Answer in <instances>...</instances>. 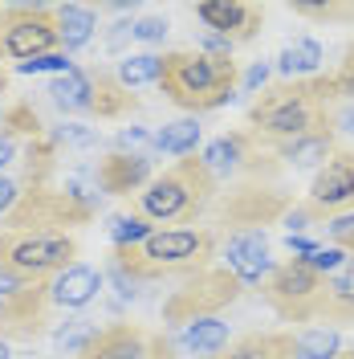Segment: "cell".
<instances>
[{"mask_svg": "<svg viewBox=\"0 0 354 359\" xmlns=\"http://www.w3.org/2000/svg\"><path fill=\"white\" fill-rule=\"evenodd\" d=\"M338 90L330 74H313V78H281L265 86L253 107L248 123L253 135H261L265 143H289L313 131H334V107H338Z\"/></svg>", "mask_w": 354, "mask_h": 359, "instance_id": "1", "label": "cell"}, {"mask_svg": "<svg viewBox=\"0 0 354 359\" xmlns=\"http://www.w3.org/2000/svg\"><path fill=\"white\" fill-rule=\"evenodd\" d=\"M241 69L232 53H204V49H176L159 62V90L163 98L187 114H208L232 102Z\"/></svg>", "mask_w": 354, "mask_h": 359, "instance_id": "2", "label": "cell"}, {"mask_svg": "<svg viewBox=\"0 0 354 359\" xmlns=\"http://www.w3.org/2000/svg\"><path fill=\"white\" fill-rule=\"evenodd\" d=\"M216 245H220L216 229H196V224H187V229H159V233H151L139 245L114 249L111 269L127 273L139 286L143 282H159V278H171V273L192 278L199 269H208V262L216 257Z\"/></svg>", "mask_w": 354, "mask_h": 359, "instance_id": "3", "label": "cell"}, {"mask_svg": "<svg viewBox=\"0 0 354 359\" xmlns=\"http://www.w3.org/2000/svg\"><path fill=\"white\" fill-rule=\"evenodd\" d=\"M216 201V176L199 163V156L176 159L171 168H163L159 176H151V184L139 192V217L151 224H176L187 229L199 212H208Z\"/></svg>", "mask_w": 354, "mask_h": 359, "instance_id": "4", "label": "cell"}, {"mask_svg": "<svg viewBox=\"0 0 354 359\" xmlns=\"http://www.w3.org/2000/svg\"><path fill=\"white\" fill-rule=\"evenodd\" d=\"M78 241L66 233H33V229H0V273L21 282H49L53 273L73 266Z\"/></svg>", "mask_w": 354, "mask_h": 359, "instance_id": "5", "label": "cell"}, {"mask_svg": "<svg viewBox=\"0 0 354 359\" xmlns=\"http://www.w3.org/2000/svg\"><path fill=\"white\" fill-rule=\"evenodd\" d=\"M98 201L94 192H82L78 184H66V192L57 188H29L17 196L13 212L4 217L8 229H33V233H66V229H82L94 221Z\"/></svg>", "mask_w": 354, "mask_h": 359, "instance_id": "6", "label": "cell"}, {"mask_svg": "<svg viewBox=\"0 0 354 359\" xmlns=\"http://www.w3.org/2000/svg\"><path fill=\"white\" fill-rule=\"evenodd\" d=\"M265 302L273 306V314L281 323H313L326 311V294H330V282L310 269L302 257H289L281 266H269L265 273Z\"/></svg>", "mask_w": 354, "mask_h": 359, "instance_id": "7", "label": "cell"}, {"mask_svg": "<svg viewBox=\"0 0 354 359\" xmlns=\"http://www.w3.org/2000/svg\"><path fill=\"white\" fill-rule=\"evenodd\" d=\"M244 282L232 273L228 266H208L183 278L179 290L167 294L163 302V327H187V323H199V318H216L224 306H232L241 298Z\"/></svg>", "mask_w": 354, "mask_h": 359, "instance_id": "8", "label": "cell"}, {"mask_svg": "<svg viewBox=\"0 0 354 359\" xmlns=\"http://www.w3.org/2000/svg\"><path fill=\"white\" fill-rule=\"evenodd\" d=\"M57 17L53 4H4L0 8V62H33L57 53Z\"/></svg>", "mask_w": 354, "mask_h": 359, "instance_id": "9", "label": "cell"}, {"mask_svg": "<svg viewBox=\"0 0 354 359\" xmlns=\"http://www.w3.org/2000/svg\"><path fill=\"white\" fill-rule=\"evenodd\" d=\"M289 208H293L289 192L273 188V184H241V188H228L212 201L216 224L232 229V233H248V229L281 221Z\"/></svg>", "mask_w": 354, "mask_h": 359, "instance_id": "10", "label": "cell"}, {"mask_svg": "<svg viewBox=\"0 0 354 359\" xmlns=\"http://www.w3.org/2000/svg\"><path fill=\"white\" fill-rule=\"evenodd\" d=\"M313 217L326 221V217H346L354 212V151L338 147L318 172H313L310 184V201Z\"/></svg>", "mask_w": 354, "mask_h": 359, "instance_id": "11", "label": "cell"}, {"mask_svg": "<svg viewBox=\"0 0 354 359\" xmlns=\"http://www.w3.org/2000/svg\"><path fill=\"white\" fill-rule=\"evenodd\" d=\"M196 21L208 29V37H220L232 49V45H248L261 33L265 8L248 0H208V4H196Z\"/></svg>", "mask_w": 354, "mask_h": 359, "instance_id": "12", "label": "cell"}, {"mask_svg": "<svg viewBox=\"0 0 354 359\" xmlns=\"http://www.w3.org/2000/svg\"><path fill=\"white\" fill-rule=\"evenodd\" d=\"M265 156V139L253 131H228L220 135V139H212L208 147H204V156H199V163L212 172V176H228V172H265V176H273L277 172V163H261Z\"/></svg>", "mask_w": 354, "mask_h": 359, "instance_id": "13", "label": "cell"}, {"mask_svg": "<svg viewBox=\"0 0 354 359\" xmlns=\"http://www.w3.org/2000/svg\"><path fill=\"white\" fill-rule=\"evenodd\" d=\"M49 282H24L21 290L0 298V335L4 339H37L49 318Z\"/></svg>", "mask_w": 354, "mask_h": 359, "instance_id": "14", "label": "cell"}, {"mask_svg": "<svg viewBox=\"0 0 354 359\" xmlns=\"http://www.w3.org/2000/svg\"><path fill=\"white\" fill-rule=\"evenodd\" d=\"M94 180L106 196H131L139 188L151 184V156H127V151H111V156L98 159L94 168Z\"/></svg>", "mask_w": 354, "mask_h": 359, "instance_id": "15", "label": "cell"}, {"mask_svg": "<svg viewBox=\"0 0 354 359\" xmlns=\"http://www.w3.org/2000/svg\"><path fill=\"white\" fill-rule=\"evenodd\" d=\"M147 347H151V331L134 323H111L90 335L78 359H147Z\"/></svg>", "mask_w": 354, "mask_h": 359, "instance_id": "16", "label": "cell"}, {"mask_svg": "<svg viewBox=\"0 0 354 359\" xmlns=\"http://www.w3.org/2000/svg\"><path fill=\"white\" fill-rule=\"evenodd\" d=\"M98 294H102V273L94 266H82V262H73V266L49 278V302L66 306V311H82Z\"/></svg>", "mask_w": 354, "mask_h": 359, "instance_id": "17", "label": "cell"}, {"mask_svg": "<svg viewBox=\"0 0 354 359\" xmlns=\"http://www.w3.org/2000/svg\"><path fill=\"white\" fill-rule=\"evenodd\" d=\"M224 257H228V269L241 278L244 286H253V282H261L269 273V241L261 229H248V233H232L228 237V249H224Z\"/></svg>", "mask_w": 354, "mask_h": 359, "instance_id": "18", "label": "cell"}, {"mask_svg": "<svg viewBox=\"0 0 354 359\" xmlns=\"http://www.w3.org/2000/svg\"><path fill=\"white\" fill-rule=\"evenodd\" d=\"M216 359H297V335L293 331H253L228 343Z\"/></svg>", "mask_w": 354, "mask_h": 359, "instance_id": "19", "label": "cell"}, {"mask_svg": "<svg viewBox=\"0 0 354 359\" xmlns=\"http://www.w3.org/2000/svg\"><path fill=\"white\" fill-rule=\"evenodd\" d=\"M134 107H139V98H134L114 74L90 69V114H98V118H122V114H131Z\"/></svg>", "mask_w": 354, "mask_h": 359, "instance_id": "20", "label": "cell"}, {"mask_svg": "<svg viewBox=\"0 0 354 359\" xmlns=\"http://www.w3.org/2000/svg\"><path fill=\"white\" fill-rule=\"evenodd\" d=\"M273 151L289 168H322L338 151V143H334V131H313L302 139H289V143H273Z\"/></svg>", "mask_w": 354, "mask_h": 359, "instance_id": "21", "label": "cell"}, {"mask_svg": "<svg viewBox=\"0 0 354 359\" xmlns=\"http://www.w3.org/2000/svg\"><path fill=\"white\" fill-rule=\"evenodd\" d=\"M53 17H57V41L66 49H82L94 41L98 17L90 4H53Z\"/></svg>", "mask_w": 354, "mask_h": 359, "instance_id": "22", "label": "cell"}, {"mask_svg": "<svg viewBox=\"0 0 354 359\" xmlns=\"http://www.w3.org/2000/svg\"><path fill=\"white\" fill-rule=\"evenodd\" d=\"M326 282H330V294H326V311H322V318L334 323V327L354 323V253L342 262L338 273L326 278Z\"/></svg>", "mask_w": 354, "mask_h": 359, "instance_id": "23", "label": "cell"}, {"mask_svg": "<svg viewBox=\"0 0 354 359\" xmlns=\"http://www.w3.org/2000/svg\"><path fill=\"white\" fill-rule=\"evenodd\" d=\"M49 102L62 114H90V69H69L49 82Z\"/></svg>", "mask_w": 354, "mask_h": 359, "instance_id": "24", "label": "cell"}, {"mask_svg": "<svg viewBox=\"0 0 354 359\" xmlns=\"http://www.w3.org/2000/svg\"><path fill=\"white\" fill-rule=\"evenodd\" d=\"M179 343L192 351L196 359H216L228 347V323L220 318H199V323H187Z\"/></svg>", "mask_w": 354, "mask_h": 359, "instance_id": "25", "label": "cell"}, {"mask_svg": "<svg viewBox=\"0 0 354 359\" xmlns=\"http://www.w3.org/2000/svg\"><path fill=\"white\" fill-rule=\"evenodd\" d=\"M277 69L289 78H313L318 69H322V45L313 41V37H297L293 45L281 49V57H277Z\"/></svg>", "mask_w": 354, "mask_h": 359, "instance_id": "26", "label": "cell"}, {"mask_svg": "<svg viewBox=\"0 0 354 359\" xmlns=\"http://www.w3.org/2000/svg\"><path fill=\"white\" fill-rule=\"evenodd\" d=\"M151 147L163 151V156H192L199 147V123L196 118H176V123H167V127L151 139Z\"/></svg>", "mask_w": 354, "mask_h": 359, "instance_id": "27", "label": "cell"}, {"mask_svg": "<svg viewBox=\"0 0 354 359\" xmlns=\"http://www.w3.org/2000/svg\"><path fill=\"white\" fill-rule=\"evenodd\" d=\"M53 168H57V143L49 135L29 139V151H24V180H29V188H45L49 176H53Z\"/></svg>", "mask_w": 354, "mask_h": 359, "instance_id": "28", "label": "cell"}, {"mask_svg": "<svg viewBox=\"0 0 354 359\" xmlns=\"http://www.w3.org/2000/svg\"><path fill=\"white\" fill-rule=\"evenodd\" d=\"M159 53H127L122 62H118V82L127 90H134V86H147V82H159Z\"/></svg>", "mask_w": 354, "mask_h": 359, "instance_id": "29", "label": "cell"}, {"mask_svg": "<svg viewBox=\"0 0 354 359\" xmlns=\"http://www.w3.org/2000/svg\"><path fill=\"white\" fill-rule=\"evenodd\" d=\"M342 351V339L334 327H310L297 335V359H334Z\"/></svg>", "mask_w": 354, "mask_h": 359, "instance_id": "30", "label": "cell"}, {"mask_svg": "<svg viewBox=\"0 0 354 359\" xmlns=\"http://www.w3.org/2000/svg\"><path fill=\"white\" fill-rule=\"evenodd\" d=\"M0 127H4V135H29V139H41V135H45L41 118H37V111H33L29 102L8 107V111L0 114Z\"/></svg>", "mask_w": 354, "mask_h": 359, "instance_id": "31", "label": "cell"}, {"mask_svg": "<svg viewBox=\"0 0 354 359\" xmlns=\"http://www.w3.org/2000/svg\"><path fill=\"white\" fill-rule=\"evenodd\" d=\"M155 229H151V221H143L139 212L134 217H114L111 221V241L114 249H122V245H139V241H147Z\"/></svg>", "mask_w": 354, "mask_h": 359, "instance_id": "32", "label": "cell"}, {"mask_svg": "<svg viewBox=\"0 0 354 359\" xmlns=\"http://www.w3.org/2000/svg\"><path fill=\"white\" fill-rule=\"evenodd\" d=\"M69 69H78L73 62H69V53H45V57H33V62H21L17 66V74H53V78H62V74H69Z\"/></svg>", "mask_w": 354, "mask_h": 359, "instance_id": "33", "label": "cell"}, {"mask_svg": "<svg viewBox=\"0 0 354 359\" xmlns=\"http://www.w3.org/2000/svg\"><path fill=\"white\" fill-rule=\"evenodd\" d=\"M346 257H351V253H342V249H334V245H318L310 257H302V262H306L310 269H318L322 278H330V273H338V269H342V262H346Z\"/></svg>", "mask_w": 354, "mask_h": 359, "instance_id": "34", "label": "cell"}, {"mask_svg": "<svg viewBox=\"0 0 354 359\" xmlns=\"http://www.w3.org/2000/svg\"><path fill=\"white\" fill-rule=\"evenodd\" d=\"M330 78H334L338 98L354 102V45H346V53H342V62H338V69H334Z\"/></svg>", "mask_w": 354, "mask_h": 359, "instance_id": "35", "label": "cell"}, {"mask_svg": "<svg viewBox=\"0 0 354 359\" xmlns=\"http://www.w3.org/2000/svg\"><path fill=\"white\" fill-rule=\"evenodd\" d=\"M94 331H98V327H90L86 318H73V323H69V327H62V331H57L53 339H57L62 347H69V351L78 355V351H82V347L90 343V335H94Z\"/></svg>", "mask_w": 354, "mask_h": 359, "instance_id": "36", "label": "cell"}, {"mask_svg": "<svg viewBox=\"0 0 354 359\" xmlns=\"http://www.w3.org/2000/svg\"><path fill=\"white\" fill-rule=\"evenodd\" d=\"M297 13L313 21H354V4H297Z\"/></svg>", "mask_w": 354, "mask_h": 359, "instance_id": "37", "label": "cell"}, {"mask_svg": "<svg viewBox=\"0 0 354 359\" xmlns=\"http://www.w3.org/2000/svg\"><path fill=\"white\" fill-rule=\"evenodd\" d=\"M131 37L143 45H159L167 37V21L163 17H139V21H131Z\"/></svg>", "mask_w": 354, "mask_h": 359, "instance_id": "38", "label": "cell"}, {"mask_svg": "<svg viewBox=\"0 0 354 359\" xmlns=\"http://www.w3.org/2000/svg\"><path fill=\"white\" fill-rule=\"evenodd\" d=\"M330 245L342 249V253H354V212L330 221Z\"/></svg>", "mask_w": 354, "mask_h": 359, "instance_id": "39", "label": "cell"}, {"mask_svg": "<svg viewBox=\"0 0 354 359\" xmlns=\"http://www.w3.org/2000/svg\"><path fill=\"white\" fill-rule=\"evenodd\" d=\"M49 139H53L57 147H62V143H73V147H94V143H98V135L90 131V127H73V123L62 127V131H53Z\"/></svg>", "mask_w": 354, "mask_h": 359, "instance_id": "40", "label": "cell"}, {"mask_svg": "<svg viewBox=\"0 0 354 359\" xmlns=\"http://www.w3.org/2000/svg\"><path fill=\"white\" fill-rule=\"evenodd\" d=\"M147 359H176V343H171V335L155 331V335H151V347H147Z\"/></svg>", "mask_w": 354, "mask_h": 359, "instance_id": "41", "label": "cell"}, {"mask_svg": "<svg viewBox=\"0 0 354 359\" xmlns=\"http://www.w3.org/2000/svg\"><path fill=\"white\" fill-rule=\"evenodd\" d=\"M17 196H21V188H17L8 176H0V217H8V212H13Z\"/></svg>", "mask_w": 354, "mask_h": 359, "instance_id": "42", "label": "cell"}, {"mask_svg": "<svg viewBox=\"0 0 354 359\" xmlns=\"http://www.w3.org/2000/svg\"><path fill=\"white\" fill-rule=\"evenodd\" d=\"M285 249H289V253H297V257H310L313 249H318V241H310V237H297V233H289V237H285Z\"/></svg>", "mask_w": 354, "mask_h": 359, "instance_id": "43", "label": "cell"}, {"mask_svg": "<svg viewBox=\"0 0 354 359\" xmlns=\"http://www.w3.org/2000/svg\"><path fill=\"white\" fill-rule=\"evenodd\" d=\"M13 159H17V139H13V135H4V131H0V172H4V168H8Z\"/></svg>", "mask_w": 354, "mask_h": 359, "instance_id": "44", "label": "cell"}, {"mask_svg": "<svg viewBox=\"0 0 354 359\" xmlns=\"http://www.w3.org/2000/svg\"><path fill=\"white\" fill-rule=\"evenodd\" d=\"M334 123H338L342 131L354 135V102H346V107H334Z\"/></svg>", "mask_w": 354, "mask_h": 359, "instance_id": "45", "label": "cell"}, {"mask_svg": "<svg viewBox=\"0 0 354 359\" xmlns=\"http://www.w3.org/2000/svg\"><path fill=\"white\" fill-rule=\"evenodd\" d=\"M265 78H269V66H253L248 74H244V86L248 90H257V86L265 90Z\"/></svg>", "mask_w": 354, "mask_h": 359, "instance_id": "46", "label": "cell"}, {"mask_svg": "<svg viewBox=\"0 0 354 359\" xmlns=\"http://www.w3.org/2000/svg\"><path fill=\"white\" fill-rule=\"evenodd\" d=\"M131 33V21H122V25H114V33H111V49H118L122 45V37Z\"/></svg>", "mask_w": 354, "mask_h": 359, "instance_id": "47", "label": "cell"}, {"mask_svg": "<svg viewBox=\"0 0 354 359\" xmlns=\"http://www.w3.org/2000/svg\"><path fill=\"white\" fill-rule=\"evenodd\" d=\"M334 359H354V347H346V351H338Z\"/></svg>", "mask_w": 354, "mask_h": 359, "instance_id": "48", "label": "cell"}, {"mask_svg": "<svg viewBox=\"0 0 354 359\" xmlns=\"http://www.w3.org/2000/svg\"><path fill=\"white\" fill-rule=\"evenodd\" d=\"M4 90H8V74H4V69H0V94H4Z\"/></svg>", "mask_w": 354, "mask_h": 359, "instance_id": "49", "label": "cell"}, {"mask_svg": "<svg viewBox=\"0 0 354 359\" xmlns=\"http://www.w3.org/2000/svg\"><path fill=\"white\" fill-rule=\"evenodd\" d=\"M0 359H8V347H4V343H0Z\"/></svg>", "mask_w": 354, "mask_h": 359, "instance_id": "50", "label": "cell"}]
</instances>
